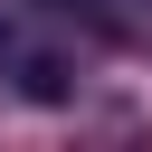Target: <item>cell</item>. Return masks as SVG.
<instances>
[{
  "mask_svg": "<svg viewBox=\"0 0 152 152\" xmlns=\"http://www.w3.org/2000/svg\"><path fill=\"white\" fill-rule=\"evenodd\" d=\"M0 76H10L28 104H76V86H86V76H76V57H66V48H48V38H19V57H10Z\"/></svg>",
  "mask_w": 152,
  "mask_h": 152,
  "instance_id": "1",
  "label": "cell"
},
{
  "mask_svg": "<svg viewBox=\"0 0 152 152\" xmlns=\"http://www.w3.org/2000/svg\"><path fill=\"white\" fill-rule=\"evenodd\" d=\"M48 10H66V19L124 38V48H152V0H48Z\"/></svg>",
  "mask_w": 152,
  "mask_h": 152,
  "instance_id": "2",
  "label": "cell"
},
{
  "mask_svg": "<svg viewBox=\"0 0 152 152\" xmlns=\"http://www.w3.org/2000/svg\"><path fill=\"white\" fill-rule=\"evenodd\" d=\"M19 38H28V28H19V19H0V66L19 57Z\"/></svg>",
  "mask_w": 152,
  "mask_h": 152,
  "instance_id": "3",
  "label": "cell"
}]
</instances>
